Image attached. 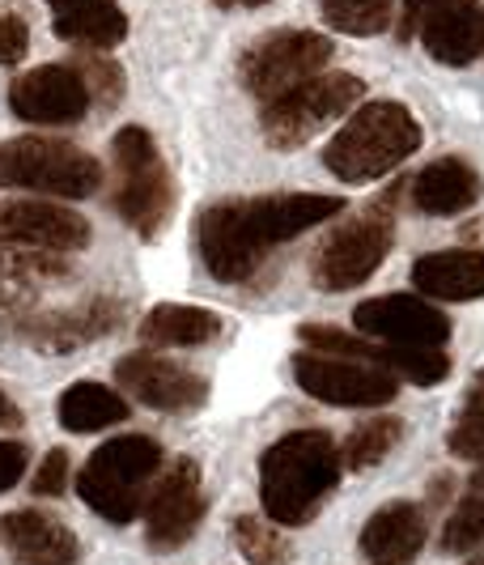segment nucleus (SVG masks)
I'll return each instance as SVG.
<instances>
[{"label": "nucleus", "instance_id": "34", "mask_svg": "<svg viewBox=\"0 0 484 565\" xmlns=\"http://www.w3.org/2000/svg\"><path fill=\"white\" fill-rule=\"evenodd\" d=\"M22 477H26V447L13 443V438H4V443H0V493L13 489Z\"/></svg>", "mask_w": 484, "mask_h": 565}, {"label": "nucleus", "instance_id": "35", "mask_svg": "<svg viewBox=\"0 0 484 565\" xmlns=\"http://www.w3.org/2000/svg\"><path fill=\"white\" fill-rule=\"evenodd\" d=\"M467 502L476 510H484V463L476 468V477H472V484H467Z\"/></svg>", "mask_w": 484, "mask_h": 565}, {"label": "nucleus", "instance_id": "8", "mask_svg": "<svg viewBox=\"0 0 484 565\" xmlns=\"http://www.w3.org/2000/svg\"><path fill=\"white\" fill-rule=\"evenodd\" d=\"M366 98V82L353 73H314L293 89L277 94L272 103H263V137L277 149H293V145L311 141L314 132L336 119V115L353 111Z\"/></svg>", "mask_w": 484, "mask_h": 565}, {"label": "nucleus", "instance_id": "3", "mask_svg": "<svg viewBox=\"0 0 484 565\" xmlns=\"http://www.w3.org/2000/svg\"><path fill=\"white\" fill-rule=\"evenodd\" d=\"M421 145V124L399 103H366L323 149V167L344 183H374L412 158Z\"/></svg>", "mask_w": 484, "mask_h": 565}, {"label": "nucleus", "instance_id": "6", "mask_svg": "<svg viewBox=\"0 0 484 565\" xmlns=\"http://www.w3.org/2000/svg\"><path fill=\"white\" fill-rule=\"evenodd\" d=\"M115 209L128 226L137 230L141 238H153L158 230L171 222L174 209V188L171 174H166V162L158 153L153 137L128 124L115 132Z\"/></svg>", "mask_w": 484, "mask_h": 565}, {"label": "nucleus", "instance_id": "36", "mask_svg": "<svg viewBox=\"0 0 484 565\" xmlns=\"http://www.w3.org/2000/svg\"><path fill=\"white\" fill-rule=\"evenodd\" d=\"M0 425H18V408L4 399V392H0Z\"/></svg>", "mask_w": 484, "mask_h": 565}, {"label": "nucleus", "instance_id": "17", "mask_svg": "<svg viewBox=\"0 0 484 565\" xmlns=\"http://www.w3.org/2000/svg\"><path fill=\"white\" fill-rule=\"evenodd\" d=\"M0 548L22 565H73L77 536L47 510H13L0 519Z\"/></svg>", "mask_w": 484, "mask_h": 565}, {"label": "nucleus", "instance_id": "15", "mask_svg": "<svg viewBox=\"0 0 484 565\" xmlns=\"http://www.w3.org/2000/svg\"><path fill=\"white\" fill-rule=\"evenodd\" d=\"M115 379H119L123 396L141 399L144 408H158V413H192L208 396V383L200 374H192L179 362H166V358H153V353L119 358Z\"/></svg>", "mask_w": 484, "mask_h": 565}, {"label": "nucleus", "instance_id": "12", "mask_svg": "<svg viewBox=\"0 0 484 565\" xmlns=\"http://www.w3.org/2000/svg\"><path fill=\"white\" fill-rule=\"evenodd\" d=\"M89 103L94 98L77 64H43L9 85V107L26 124H77Z\"/></svg>", "mask_w": 484, "mask_h": 565}, {"label": "nucleus", "instance_id": "21", "mask_svg": "<svg viewBox=\"0 0 484 565\" xmlns=\"http://www.w3.org/2000/svg\"><path fill=\"white\" fill-rule=\"evenodd\" d=\"M481 196V179L463 158H438L412 179V204L429 217H455Z\"/></svg>", "mask_w": 484, "mask_h": 565}, {"label": "nucleus", "instance_id": "26", "mask_svg": "<svg viewBox=\"0 0 484 565\" xmlns=\"http://www.w3.org/2000/svg\"><path fill=\"white\" fill-rule=\"evenodd\" d=\"M399 438H404V422L399 417H370V422H362L348 434V443H344V468L366 472L374 463H383L387 455L396 451Z\"/></svg>", "mask_w": 484, "mask_h": 565}, {"label": "nucleus", "instance_id": "37", "mask_svg": "<svg viewBox=\"0 0 484 565\" xmlns=\"http://www.w3.org/2000/svg\"><path fill=\"white\" fill-rule=\"evenodd\" d=\"M217 4H263V0H217Z\"/></svg>", "mask_w": 484, "mask_h": 565}, {"label": "nucleus", "instance_id": "27", "mask_svg": "<svg viewBox=\"0 0 484 565\" xmlns=\"http://www.w3.org/2000/svg\"><path fill=\"white\" fill-rule=\"evenodd\" d=\"M234 544L243 548V557L251 565H289L293 562V544L289 536L259 514H238L234 519Z\"/></svg>", "mask_w": 484, "mask_h": 565}, {"label": "nucleus", "instance_id": "9", "mask_svg": "<svg viewBox=\"0 0 484 565\" xmlns=\"http://www.w3.org/2000/svg\"><path fill=\"white\" fill-rule=\"evenodd\" d=\"M332 60V39L314 34V30H277L268 39L251 43L238 60V77L247 85V94H256L259 103H272L277 94L293 89L314 73H323V64Z\"/></svg>", "mask_w": 484, "mask_h": 565}, {"label": "nucleus", "instance_id": "18", "mask_svg": "<svg viewBox=\"0 0 484 565\" xmlns=\"http://www.w3.org/2000/svg\"><path fill=\"white\" fill-rule=\"evenodd\" d=\"M426 510L412 502H387L362 527V557L370 565H408L426 548Z\"/></svg>", "mask_w": 484, "mask_h": 565}, {"label": "nucleus", "instance_id": "33", "mask_svg": "<svg viewBox=\"0 0 484 565\" xmlns=\"http://www.w3.org/2000/svg\"><path fill=\"white\" fill-rule=\"evenodd\" d=\"M451 4H459V0H404V13H399V39H412V34L426 26L433 13L451 9Z\"/></svg>", "mask_w": 484, "mask_h": 565}, {"label": "nucleus", "instance_id": "32", "mask_svg": "<svg viewBox=\"0 0 484 565\" xmlns=\"http://www.w3.org/2000/svg\"><path fill=\"white\" fill-rule=\"evenodd\" d=\"M64 484H68V455L47 451L43 468H39V472H34V481H30V489H34L39 498H60V493H64Z\"/></svg>", "mask_w": 484, "mask_h": 565}, {"label": "nucleus", "instance_id": "4", "mask_svg": "<svg viewBox=\"0 0 484 565\" xmlns=\"http://www.w3.org/2000/svg\"><path fill=\"white\" fill-rule=\"evenodd\" d=\"M158 468L162 447L144 434H123L89 455L77 477V493L107 523H132L149 502V481L158 477Z\"/></svg>", "mask_w": 484, "mask_h": 565}, {"label": "nucleus", "instance_id": "5", "mask_svg": "<svg viewBox=\"0 0 484 565\" xmlns=\"http://www.w3.org/2000/svg\"><path fill=\"white\" fill-rule=\"evenodd\" d=\"M103 183V167L94 153L60 137H13L0 145V188L43 192V196L82 200Z\"/></svg>", "mask_w": 484, "mask_h": 565}, {"label": "nucleus", "instance_id": "24", "mask_svg": "<svg viewBox=\"0 0 484 565\" xmlns=\"http://www.w3.org/2000/svg\"><path fill=\"white\" fill-rule=\"evenodd\" d=\"M60 425L68 434H94V429H107L128 417V399L115 396L111 387L103 383H73L64 396H60Z\"/></svg>", "mask_w": 484, "mask_h": 565}, {"label": "nucleus", "instance_id": "28", "mask_svg": "<svg viewBox=\"0 0 484 565\" xmlns=\"http://www.w3.org/2000/svg\"><path fill=\"white\" fill-rule=\"evenodd\" d=\"M447 447H451L455 459L484 463V370H476V379L467 387V399H463L455 425H451Z\"/></svg>", "mask_w": 484, "mask_h": 565}, {"label": "nucleus", "instance_id": "29", "mask_svg": "<svg viewBox=\"0 0 484 565\" xmlns=\"http://www.w3.org/2000/svg\"><path fill=\"white\" fill-rule=\"evenodd\" d=\"M396 18V0H323V22L344 34H383Z\"/></svg>", "mask_w": 484, "mask_h": 565}, {"label": "nucleus", "instance_id": "1", "mask_svg": "<svg viewBox=\"0 0 484 565\" xmlns=\"http://www.w3.org/2000/svg\"><path fill=\"white\" fill-rule=\"evenodd\" d=\"M341 209V196H319V192H281V196L208 204L196 226L200 259L208 277L217 281H247L272 247L298 238L302 230L332 222Z\"/></svg>", "mask_w": 484, "mask_h": 565}, {"label": "nucleus", "instance_id": "31", "mask_svg": "<svg viewBox=\"0 0 484 565\" xmlns=\"http://www.w3.org/2000/svg\"><path fill=\"white\" fill-rule=\"evenodd\" d=\"M26 52H30V26L18 13L0 9V64H18V60H26Z\"/></svg>", "mask_w": 484, "mask_h": 565}, {"label": "nucleus", "instance_id": "20", "mask_svg": "<svg viewBox=\"0 0 484 565\" xmlns=\"http://www.w3.org/2000/svg\"><path fill=\"white\" fill-rule=\"evenodd\" d=\"M417 34H421L426 52L438 60V64H451V68L472 64V60L484 52V4L459 0L451 9L433 13Z\"/></svg>", "mask_w": 484, "mask_h": 565}, {"label": "nucleus", "instance_id": "10", "mask_svg": "<svg viewBox=\"0 0 484 565\" xmlns=\"http://www.w3.org/2000/svg\"><path fill=\"white\" fill-rule=\"evenodd\" d=\"M293 379L306 396L336 404V408H378L396 399L399 379L391 370L357 362V358H336V353H298L293 358Z\"/></svg>", "mask_w": 484, "mask_h": 565}, {"label": "nucleus", "instance_id": "23", "mask_svg": "<svg viewBox=\"0 0 484 565\" xmlns=\"http://www.w3.org/2000/svg\"><path fill=\"white\" fill-rule=\"evenodd\" d=\"M222 337V315L204 311V307H153L141 323L144 344H162V349H192V344H208Z\"/></svg>", "mask_w": 484, "mask_h": 565}, {"label": "nucleus", "instance_id": "16", "mask_svg": "<svg viewBox=\"0 0 484 565\" xmlns=\"http://www.w3.org/2000/svg\"><path fill=\"white\" fill-rule=\"evenodd\" d=\"M119 323H123V302L94 298L77 311H30L18 323V337L47 349V353H68V349H82L89 340L111 337Z\"/></svg>", "mask_w": 484, "mask_h": 565}, {"label": "nucleus", "instance_id": "14", "mask_svg": "<svg viewBox=\"0 0 484 565\" xmlns=\"http://www.w3.org/2000/svg\"><path fill=\"white\" fill-rule=\"evenodd\" d=\"M89 222L52 200H0V247H43V252H82Z\"/></svg>", "mask_w": 484, "mask_h": 565}, {"label": "nucleus", "instance_id": "7", "mask_svg": "<svg viewBox=\"0 0 484 565\" xmlns=\"http://www.w3.org/2000/svg\"><path fill=\"white\" fill-rule=\"evenodd\" d=\"M399 188H391L387 196H378V204H370L362 217L344 222L341 230H332L319 252L311 259V273L319 289H357V285L374 277V268L387 259L391 252V238H396V222H391V209H396Z\"/></svg>", "mask_w": 484, "mask_h": 565}, {"label": "nucleus", "instance_id": "19", "mask_svg": "<svg viewBox=\"0 0 484 565\" xmlns=\"http://www.w3.org/2000/svg\"><path fill=\"white\" fill-rule=\"evenodd\" d=\"M412 285L438 302H476L484 298V252L455 247V252L421 255L412 264Z\"/></svg>", "mask_w": 484, "mask_h": 565}, {"label": "nucleus", "instance_id": "2", "mask_svg": "<svg viewBox=\"0 0 484 565\" xmlns=\"http://www.w3.org/2000/svg\"><path fill=\"white\" fill-rule=\"evenodd\" d=\"M344 455L323 429H298L259 455V502L281 527L311 523L323 498L341 484Z\"/></svg>", "mask_w": 484, "mask_h": 565}, {"label": "nucleus", "instance_id": "30", "mask_svg": "<svg viewBox=\"0 0 484 565\" xmlns=\"http://www.w3.org/2000/svg\"><path fill=\"white\" fill-rule=\"evenodd\" d=\"M82 77L89 85V98L98 103V107H115L119 103V94H123V73H119V64L107 56H86L82 64Z\"/></svg>", "mask_w": 484, "mask_h": 565}, {"label": "nucleus", "instance_id": "25", "mask_svg": "<svg viewBox=\"0 0 484 565\" xmlns=\"http://www.w3.org/2000/svg\"><path fill=\"white\" fill-rule=\"evenodd\" d=\"M73 264L64 259V252H43V247H0V281L9 285H52L68 281Z\"/></svg>", "mask_w": 484, "mask_h": 565}, {"label": "nucleus", "instance_id": "13", "mask_svg": "<svg viewBox=\"0 0 484 565\" xmlns=\"http://www.w3.org/2000/svg\"><path fill=\"white\" fill-rule=\"evenodd\" d=\"M357 332L383 344H412V349H442L451 337V319L426 298L412 294H383L353 311Z\"/></svg>", "mask_w": 484, "mask_h": 565}, {"label": "nucleus", "instance_id": "11", "mask_svg": "<svg viewBox=\"0 0 484 565\" xmlns=\"http://www.w3.org/2000/svg\"><path fill=\"white\" fill-rule=\"evenodd\" d=\"M144 519H149V548L158 553H174L196 536V527L204 523V484L192 459H174L162 472V481L153 484L144 502Z\"/></svg>", "mask_w": 484, "mask_h": 565}, {"label": "nucleus", "instance_id": "38", "mask_svg": "<svg viewBox=\"0 0 484 565\" xmlns=\"http://www.w3.org/2000/svg\"><path fill=\"white\" fill-rule=\"evenodd\" d=\"M463 565H484V548H481V553H476V557H467V562H463Z\"/></svg>", "mask_w": 484, "mask_h": 565}, {"label": "nucleus", "instance_id": "22", "mask_svg": "<svg viewBox=\"0 0 484 565\" xmlns=\"http://www.w3.org/2000/svg\"><path fill=\"white\" fill-rule=\"evenodd\" d=\"M47 4L56 13V34L68 43L107 52L128 34V18L115 0H47Z\"/></svg>", "mask_w": 484, "mask_h": 565}]
</instances>
